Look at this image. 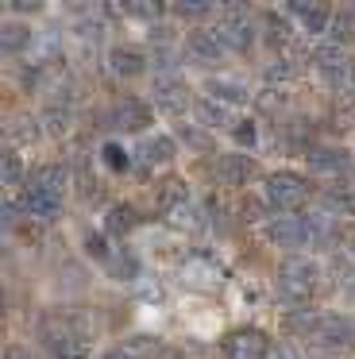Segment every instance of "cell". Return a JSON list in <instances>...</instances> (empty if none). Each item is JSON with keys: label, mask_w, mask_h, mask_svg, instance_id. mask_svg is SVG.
I'll use <instances>...</instances> for the list:
<instances>
[{"label": "cell", "mask_w": 355, "mask_h": 359, "mask_svg": "<svg viewBox=\"0 0 355 359\" xmlns=\"http://www.w3.org/2000/svg\"><path fill=\"white\" fill-rule=\"evenodd\" d=\"M313 62H316V70H321L324 78H336V81H344L347 74L355 70L351 58H347V50L340 47V43H321V47L313 50Z\"/></svg>", "instance_id": "52a82bcc"}, {"label": "cell", "mask_w": 355, "mask_h": 359, "mask_svg": "<svg viewBox=\"0 0 355 359\" xmlns=\"http://www.w3.org/2000/svg\"><path fill=\"white\" fill-rule=\"evenodd\" d=\"M216 35H220V43L228 50H247L255 43V32H251V24H247V16L239 8H232L228 16L216 24Z\"/></svg>", "instance_id": "8992f818"}, {"label": "cell", "mask_w": 355, "mask_h": 359, "mask_svg": "<svg viewBox=\"0 0 355 359\" xmlns=\"http://www.w3.org/2000/svg\"><path fill=\"white\" fill-rule=\"evenodd\" d=\"M51 359H89V344L77 340V336H54Z\"/></svg>", "instance_id": "7402d4cb"}, {"label": "cell", "mask_w": 355, "mask_h": 359, "mask_svg": "<svg viewBox=\"0 0 355 359\" xmlns=\"http://www.w3.org/2000/svg\"><path fill=\"white\" fill-rule=\"evenodd\" d=\"M170 217H174V224H178V228H201L197 212H193L189 205H182V209H174V212H170Z\"/></svg>", "instance_id": "8d00e7d4"}, {"label": "cell", "mask_w": 355, "mask_h": 359, "mask_svg": "<svg viewBox=\"0 0 355 359\" xmlns=\"http://www.w3.org/2000/svg\"><path fill=\"white\" fill-rule=\"evenodd\" d=\"M262 74H267V81H290L293 74H297V66H293L290 58H278V62H270Z\"/></svg>", "instance_id": "f1b7e54d"}, {"label": "cell", "mask_w": 355, "mask_h": 359, "mask_svg": "<svg viewBox=\"0 0 355 359\" xmlns=\"http://www.w3.org/2000/svg\"><path fill=\"white\" fill-rule=\"evenodd\" d=\"M178 12H182V16H208V12H213V4H208V0H182V4H178Z\"/></svg>", "instance_id": "e575fe53"}, {"label": "cell", "mask_w": 355, "mask_h": 359, "mask_svg": "<svg viewBox=\"0 0 355 359\" xmlns=\"http://www.w3.org/2000/svg\"><path fill=\"white\" fill-rule=\"evenodd\" d=\"M31 43V32L23 24H4V50L12 55V50H23Z\"/></svg>", "instance_id": "484cf974"}, {"label": "cell", "mask_w": 355, "mask_h": 359, "mask_svg": "<svg viewBox=\"0 0 355 359\" xmlns=\"http://www.w3.org/2000/svg\"><path fill=\"white\" fill-rule=\"evenodd\" d=\"M35 128H39L35 120H31V116H23V120H15V124H12V132H8V135H12V140H27V143H31V140L39 135Z\"/></svg>", "instance_id": "1f68e13d"}, {"label": "cell", "mask_w": 355, "mask_h": 359, "mask_svg": "<svg viewBox=\"0 0 355 359\" xmlns=\"http://www.w3.org/2000/svg\"><path fill=\"white\" fill-rule=\"evenodd\" d=\"M232 135H236V143H243V147H255V124L251 120H239V124L232 128Z\"/></svg>", "instance_id": "d590c367"}, {"label": "cell", "mask_w": 355, "mask_h": 359, "mask_svg": "<svg viewBox=\"0 0 355 359\" xmlns=\"http://www.w3.org/2000/svg\"><path fill=\"white\" fill-rule=\"evenodd\" d=\"M259 197H262V205H270V209H278V212H293L297 205H305L309 186H305L301 174L278 170V174H270V178H262Z\"/></svg>", "instance_id": "6da1fadb"}, {"label": "cell", "mask_w": 355, "mask_h": 359, "mask_svg": "<svg viewBox=\"0 0 355 359\" xmlns=\"http://www.w3.org/2000/svg\"><path fill=\"white\" fill-rule=\"evenodd\" d=\"M208 93L220 104H243L247 101V86L236 78H208Z\"/></svg>", "instance_id": "2e32d148"}, {"label": "cell", "mask_w": 355, "mask_h": 359, "mask_svg": "<svg viewBox=\"0 0 355 359\" xmlns=\"http://www.w3.org/2000/svg\"><path fill=\"white\" fill-rule=\"evenodd\" d=\"M193 112H197L201 128H236V120H232V109L220 101H213V97H201V101H193Z\"/></svg>", "instance_id": "9a60e30c"}, {"label": "cell", "mask_w": 355, "mask_h": 359, "mask_svg": "<svg viewBox=\"0 0 355 359\" xmlns=\"http://www.w3.org/2000/svg\"><path fill=\"white\" fill-rule=\"evenodd\" d=\"M185 278H193L189 286H201V290H205V286H213V266L189 263V266H185Z\"/></svg>", "instance_id": "4dcf8cb0"}, {"label": "cell", "mask_w": 355, "mask_h": 359, "mask_svg": "<svg viewBox=\"0 0 355 359\" xmlns=\"http://www.w3.org/2000/svg\"><path fill=\"white\" fill-rule=\"evenodd\" d=\"M85 251H89L93 259H100V263H108V248H105V236H85Z\"/></svg>", "instance_id": "836d02e7"}, {"label": "cell", "mask_w": 355, "mask_h": 359, "mask_svg": "<svg viewBox=\"0 0 355 359\" xmlns=\"http://www.w3.org/2000/svg\"><path fill=\"white\" fill-rule=\"evenodd\" d=\"M135 228V209L131 205H112L105 217V236H128Z\"/></svg>", "instance_id": "d6986e66"}, {"label": "cell", "mask_w": 355, "mask_h": 359, "mask_svg": "<svg viewBox=\"0 0 355 359\" xmlns=\"http://www.w3.org/2000/svg\"><path fill=\"white\" fill-rule=\"evenodd\" d=\"M100 158H105L108 170H128V166H131L128 151H123L120 143H105V147H100Z\"/></svg>", "instance_id": "d4e9b609"}, {"label": "cell", "mask_w": 355, "mask_h": 359, "mask_svg": "<svg viewBox=\"0 0 355 359\" xmlns=\"http://www.w3.org/2000/svg\"><path fill=\"white\" fill-rule=\"evenodd\" d=\"M267 236L274 248L282 251H297L309 243V236H313V224H309V217H297V212H278V217L267 220Z\"/></svg>", "instance_id": "7a4b0ae2"}, {"label": "cell", "mask_w": 355, "mask_h": 359, "mask_svg": "<svg viewBox=\"0 0 355 359\" xmlns=\"http://www.w3.org/2000/svg\"><path fill=\"white\" fill-rule=\"evenodd\" d=\"M108 274L112 278H123V282H131L139 274V263L131 255H116V259H108Z\"/></svg>", "instance_id": "4316f807"}, {"label": "cell", "mask_w": 355, "mask_h": 359, "mask_svg": "<svg viewBox=\"0 0 355 359\" xmlns=\"http://www.w3.org/2000/svg\"><path fill=\"white\" fill-rule=\"evenodd\" d=\"M20 209H23V217L27 220H39V224H51L54 217L62 212V197H51V194H43V189H23V197H20Z\"/></svg>", "instance_id": "ba28073f"}, {"label": "cell", "mask_w": 355, "mask_h": 359, "mask_svg": "<svg viewBox=\"0 0 355 359\" xmlns=\"http://www.w3.org/2000/svg\"><path fill=\"white\" fill-rule=\"evenodd\" d=\"M151 101L159 104L162 112L178 116V112H185V104H189V86H185L182 78H159L151 86Z\"/></svg>", "instance_id": "5b68a950"}, {"label": "cell", "mask_w": 355, "mask_h": 359, "mask_svg": "<svg viewBox=\"0 0 355 359\" xmlns=\"http://www.w3.org/2000/svg\"><path fill=\"white\" fill-rule=\"evenodd\" d=\"M328 32H332V43H355V8H336L332 12V24H328Z\"/></svg>", "instance_id": "ffe728a7"}, {"label": "cell", "mask_w": 355, "mask_h": 359, "mask_svg": "<svg viewBox=\"0 0 355 359\" xmlns=\"http://www.w3.org/2000/svg\"><path fill=\"white\" fill-rule=\"evenodd\" d=\"M351 255H355V240H351Z\"/></svg>", "instance_id": "7bdbcfd3"}, {"label": "cell", "mask_w": 355, "mask_h": 359, "mask_svg": "<svg viewBox=\"0 0 355 359\" xmlns=\"http://www.w3.org/2000/svg\"><path fill=\"white\" fill-rule=\"evenodd\" d=\"M347 81H351V89H355V70H351V74H347Z\"/></svg>", "instance_id": "b9f144b4"}, {"label": "cell", "mask_w": 355, "mask_h": 359, "mask_svg": "<svg viewBox=\"0 0 355 359\" xmlns=\"http://www.w3.org/2000/svg\"><path fill=\"white\" fill-rule=\"evenodd\" d=\"M108 66H112V74H120V78H135V74H143L147 55L135 47H112L108 50Z\"/></svg>", "instance_id": "5bb4252c"}, {"label": "cell", "mask_w": 355, "mask_h": 359, "mask_svg": "<svg viewBox=\"0 0 355 359\" xmlns=\"http://www.w3.org/2000/svg\"><path fill=\"white\" fill-rule=\"evenodd\" d=\"M154 359H182V351H159Z\"/></svg>", "instance_id": "60d3db41"}, {"label": "cell", "mask_w": 355, "mask_h": 359, "mask_svg": "<svg viewBox=\"0 0 355 359\" xmlns=\"http://www.w3.org/2000/svg\"><path fill=\"white\" fill-rule=\"evenodd\" d=\"M128 16H135V20H154V16H159V8H154V4H147V0H131V4H128Z\"/></svg>", "instance_id": "74e56055"}, {"label": "cell", "mask_w": 355, "mask_h": 359, "mask_svg": "<svg viewBox=\"0 0 355 359\" xmlns=\"http://www.w3.org/2000/svg\"><path fill=\"white\" fill-rule=\"evenodd\" d=\"M185 189H189V186H185V182H178V178L162 182L159 194H154V205H159V212H174V209H182L185 197H189Z\"/></svg>", "instance_id": "ac0fdd59"}, {"label": "cell", "mask_w": 355, "mask_h": 359, "mask_svg": "<svg viewBox=\"0 0 355 359\" xmlns=\"http://www.w3.org/2000/svg\"><path fill=\"white\" fill-rule=\"evenodd\" d=\"M313 336H316L321 344H336V348H344V344H351V340H355V328H351V320L324 313V317H316Z\"/></svg>", "instance_id": "9c48e42d"}, {"label": "cell", "mask_w": 355, "mask_h": 359, "mask_svg": "<svg viewBox=\"0 0 355 359\" xmlns=\"http://www.w3.org/2000/svg\"><path fill=\"white\" fill-rule=\"evenodd\" d=\"M143 155L151 158V163H170V158H174V140H170V135H151Z\"/></svg>", "instance_id": "cb8c5ba5"}, {"label": "cell", "mask_w": 355, "mask_h": 359, "mask_svg": "<svg viewBox=\"0 0 355 359\" xmlns=\"http://www.w3.org/2000/svg\"><path fill=\"white\" fill-rule=\"evenodd\" d=\"M66 182H69V170H66V166L46 163V166H39V170L31 174V182H27V186H31V189H43V194H51V197H62Z\"/></svg>", "instance_id": "7c38bea8"}, {"label": "cell", "mask_w": 355, "mask_h": 359, "mask_svg": "<svg viewBox=\"0 0 355 359\" xmlns=\"http://www.w3.org/2000/svg\"><path fill=\"white\" fill-rule=\"evenodd\" d=\"M224 359H270V340L259 328H236L220 344Z\"/></svg>", "instance_id": "277c9868"}, {"label": "cell", "mask_w": 355, "mask_h": 359, "mask_svg": "<svg viewBox=\"0 0 355 359\" xmlns=\"http://www.w3.org/2000/svg\"><path fill=\"white\" fill-rule=\"evenodd\" d=\"M116 124H120L123 132H143V128L151 124V104H143L139 97L120 101L116 104Z\"/></svg>", "instance_id": "8fae6325"}, {"label": "cell", "mask_w": 355, "mask_h": 359, "mask_svg": "<svg viewBox=\"0 0 355 359\" xmlns=\"http://www.w3.org/2000/svg\"><path fill=\"white\" fill-rule=\"evenodd\" d=\"M23 182V158H20V151H4V186H20Z\"/></svg>", "instance_id": "83f0119b"}, {"label": "cell", "mask_w": 355, "mask_h": 359, "mask_svg": "<svg viewBox=\"0 0 355 359\" xmlns=\"http://www.w3.org/2000/svg\"><path fill=\"white\" fill-rule=\"evenodd\" d=\"M4 359H31V351H27V348H8Z\"/></svg>", "instance_id": "ab89813d"}, {"label": "cell", "mask_w": 355, "mask_h": 359, "mask_svg": "<svg viewBox=\"0 0 355 359\" xmlns=\"http://www.w3.org/2000/svg\"><path fill=\"white\" fill-rule=\"evenodd\" d=\"M43 124H46V132H51V135H62V132H66V128H69V116H66V112H46V116H43Z\"/></svg>", "instance_id": "d6a6232c"}, {"label": "cell", "mask_w": 355, "mask_h": 359, "mask_svg": "<svg viewBox=\"0 0 355 359\" xmlns=\"http://www.w3.org/2000/svg\"><path fill=\"white\" fill-rule=\"evenodd\" d=\"M290 12L301 20V27H305L309 35H321L324 27L332 24V12H324L321 4H290Z\"/></svg>", "instance_id": "e0dca14e"}, {"label": "cell", "mask_w": 355, "mask_h": 359, "mask_svg": "<svg viewBox=\"0 0 355 359\" xmlns=\"http://www.w3.org/2000/svg\"><path fill=\"white\" fill-rule=\"evenodd\" d=\"M182 143H189V147H197V151H208V147H213V140L201 132V124H185V128H182Z\"/></svg>", "instance_id": "f546056e"}, {"label": "cell", "mask_w": 355, "mask_h": 359, "mask_svg": "<svg viewBox=\"0 0 355 359\" xmlns=\"http://www.w3.org/2000/svg\"><path fill=\"white\" fill-rule=\"evenodd\" d=\"M251 170H255V158L251 155H239V151L216 158V174H220L228 186H243V182L251 178Z\"/></svg>", "instance_id": "30bf717a"}, {"label": "cell", "mask_w": 355, "mask_h": 359, "mask_svg": "<svg viewBox=\"0 0 355 359\" xmlns=\"http://www.w3.org/2000/svg\"><path fill=\"white\" fill-rule=\"evenodd\" d=\"M316 278H321V266H316L313 259H305V255H290L282 266H278V282H282V290L293 294V297H305L309 290L316 286Z\"/></svg>", "instance_id": "3957f363"}, {"label": "cell", "mask_w": 355, "mask_h": 359, "mask_svg": "<svg viewBox=\"0 0 355 359\" xmlns=\"http://www.w3.org/2000/svg\"><path fill=\"white\" fill-rule=\"evenodd\" d=\"M151 355H159V351H154V340H151V336H135V340L112 348L105 359H151Z\"/></svg>", "instance_id": "44dd1931"}, {"label": "cell", "mask_w": 355, "mask_h": 359, "mask_svg": "<svg viewBox=\"0 0 355 359\" xmlns=\"http://www.w3.org/2000/svg\"><path fill=\"white\" fill-rule=\"evenodd\" d=\"M270 359H301V351L293 348V344H274V348H270Z\"/></svg>", "instance_id": "f35d334b"}, {"label": "cell", "mask_w": 355, "mask_h": 359, "mask_svg": "<svg viewBox=\"0 0 355 359\" xmlns=\"http://www.w3.org/2000/svg\"><path fill=\"white\" fill-rule=\"evenodd\" d=\"M347 166V151H340V147H316L313 151V170H344Z\"/></svg>", "instance_id": "603a6c76"}, {"label": "cell", "mask_w": 355, "mask_h": 359, "mask_svg": "<svg viewBox=\"0 0 355 359\" xmlns=\"http://www.w3.org/2000/svg\"><path fill=\"white\" fill-rule=\"evenodd\" d=\"M185 47H189L193 55L201 58V62H216V58H224V55H228V47L220 43L216 27H213V32H205V27H201V32H193L189 39H185Z\"/></svg>", "instance_id": "4fadbf2b"}]
</instances>
